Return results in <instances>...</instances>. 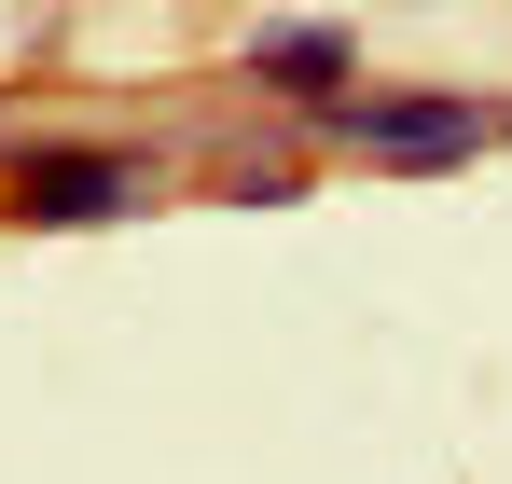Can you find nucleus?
Segmentation results:
<instances>
[{"label":"nucleus","mask_w":512,"mask_h":484,"mask_svg":"<svg viewBox=\"0 0 512 484\" xmlns=\"http://www.w3.org/2000/svg\"><path fill=\"white\" fill-rule=\"evenodd\" d=\"M346 153H388V166H457L499 139V111H471V97H333L319 111Z\"/></svg>","instance_id":"obj_1"},{"label":"nucleus","mask_w":512,"mask_h":484,"mask_svg":"<svg viewBox=\"0 0 512 484\" xmlns=\"http://www.w3.org/2000/svg\"><path fill=\"white\" fill-rule=\"evenodd\" d=\"M153 194L139 153H14V222H125Z\"/></svg>","instance_id":"obj_2"},{"label":"nucleus","mask_w":512,"mask_h":484,"mask_svg":"<svg viewBox=\"0 0 512 484\" xmlns=\"http://www.w3.org/2000/svg\"><path fill=\"white\" fill-rule=\"evenodd\" d=\"M250 83H277V97H346V83H360V42H346V28H263Z\"/></svg>","instance_id":"obj_3"}]
</instances>
